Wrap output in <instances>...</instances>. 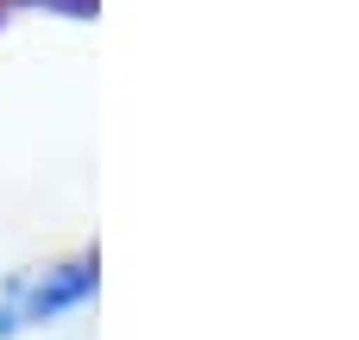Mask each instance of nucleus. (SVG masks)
Masks as SVG:
<instances>
[{
	"instance_id": "1",
	"label": "nucleus",
	"mask_w": 359,
	"mask_h": 340,
	"mask_svg": "<svg viewBox=\"0 0 359 340\" xmlns=\"http://www.w3.org/2000/svg\"><path fill=\"white\" fill-rule=\"evenodd\" d=\"M88 290V271L76 265L63 284H25L13 303H6V315H0V328H19V322H44V315H57V309H69L76 297Z\"/></svg>"
}]
</instances>
